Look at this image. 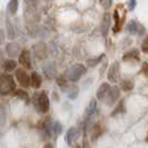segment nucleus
I'll return each instance as SVG.
<instances>
[{
    "label": "nucleus",
    "mask_w": 148,
    "mask_h": 148,
    "mask_svg": "<svg viewBox=\"0 0 148 148\" xmlns=\"http://www.w3.org/2000/svg\"><path fill=\"white\" fill-rule=\"evenodd\" d=\"M127 30H128V32L132 34V35H143V34L145 32L144 26L140 25L138 21H136V20H132V21L128 22V25H127Z\"/></svg>",
    "instance_id": "8"
},
{
    "label": "nucleus",
    "mask_w": 148,
    "mask_h": 148,
    "mask_svg": "<svg viewBox=\"0 0 148 148\" xmlns=\"http://www.w3.org/2000/svg\"><path fill=\"white\" fill-rule=\"evenodd\" d=\"M76 148H82V147H80L79 145H77V146H76Z\"/></svg>",
    "instance_id": "38"
},
{
    "label": "nucleus",
    "mask_w": 148,
    "mask_h": 148,
    "mask_svg": "<svg viewBox=\"0 0 148 148\" xmlns=\"http://www.w3.org/2000/svg\"><path fill=\"white\" fill-rule=\"evenodd\" d=\"M51 129H52V135H53V137L57 138L60 134L62 133V125L60 124L59 121H53V123H52Z\"/></svg>",
    "instance_id": "25"
},
{
    "label": "nucleus",
    "mask_w": 148,
    "mask_h": 148,
    "mask_svg": "<svg viewBox=\"0 0 148 148\" xmlns=\"http://www.w3.org/2000/svg\"><path fill=\"white\" fill-rule=\"evenodd\" d=\"M30 85L35 89H39L42 85V77L38 73L34 71L30 76Z\"/></svg>",
    "instance_id": "15"
},
{
    "label": "nucleus",
    "mask_w": 148,
    "mask_h": 148,
    "mask_svg": "<svg viewBox=\"0 0 148 148\" xmlns=\"http://www.w3.org/2000/svg\"><path fill=\"white\" fill-rule=\"evenodd\" d=\"M18 6H19V1L18 0H11L9 1L7 5V10L10 15H15L18 10Z\"/></svg>",
    "instance_id": "23"
},
{
    "label": "nucleus",
    "mask_w": 148,
    "mask_h": 148,
    "mask_svg": "<svg viewBox=\"0 0 148 148\" xmlns=\"http://www.w3.org/2000/svg\"><path fill=\"white\" fill-rule=\"evenodd\" d=\"M80 136V130L77 128V127H70L66 133V136H65V140L68 145H71L73 143L77 140Z\"/></svg>",
    "instance_id": "9"
},
{
    "label": "nucleus",
    "mask_w": 148,
    "mask_h": 148,
    "mask_svg": "<svg viewBox=\"0 0 148 148\" xmlns=\"http://www.w3.org/2000/svg\"><path fill=\"white\" fill-rule=\"evenodd\" d=\"M126 103H125V99H121L119 100L117 106L115 107V109L111 111L110 116L111 117H115V116H118L120 114H125L126 112Z\"/></svg>",
    "instance_id": "16"
},
{
    "label": "nucleus",
    "mask_w": 148,
    "mask_h": 148,
    "mask_svg": "<svg viewBox=\"0 0 148 148\" xmlns=\"http://www.w3.org/2000/svg\"><path fill=\"white\" fill-rule=\"evenodd\" d=\"M78 94H79V87L77 86H71L68 88V91H67V95H68V98L71 99V100H75L77 97H78Z\"/></svg>",
    "instance_id": "24"
},
{
    "label": "nucleus",
    "mask_w": 148,
    "mask_h": 148,
    "mask_svg": "<svg viewBox=\"0 0 148 148\" xmlns=\"http://www.w3.org/2000/svg\"><path fill=\"white\" fill-rule=\"evenodd\" d=\"M120 79V65L118 61L111 64L108 70V80L110 82H117Z\"/></svg>",
    "instance_id": "5"
},
{
    "label": "nucleus",
    "mask_w": 148,
    "mask_h": 148,
    "mask_svg": "<svg viewBox=\"0 0 148 148\" xmlns=\"http://www.w3.org/2000/svg\"><path fill=\"white\" fill-rule=\"evenodd\" d=\"M114 19H115L114 31H115V32H118L119 30H120V28H121V26H123L124 21H125V18H120V17H119L118 9H115V11H114Z\"/></svg>",
    "instance_id": "17"
},
{
    "label": "nucleus",
    "mask_w": 148,
    "mask_h": 148,
    "mask_svg": "<svg viewBox=\"0 0 148 148\" xmlns=\"http://www.w3.org/2000/svg\"><path fill=\"white\" fill-rule=\"evenodd\" d=\"M34 52L39 59H44L47 56V46L44 42H38L34 46Z\"/></svg>",
    "instance_id": "12"
},
{
    "label": "nucleus",
    "mask_w": 148,
    "mask_h": 148,
    "mask_svg": "<svg viewBox=\"0 0 148 148\" xmlns=\"http://www.w3.org/2000/svg\"><path fill=\"white\" fill-rule=\"evenodd\" d=\"M141 71H143V74L145 75L146 77H148V62H144V64H143Z\"/></svg>",
    "instance_id": "33"
},
{
    "label": "nucleus",
    "mask_w": 148,
    "mask_h": 148,
    "mask_svg": "<svg viewBox=\"0 0 148 148\" xmlns=\"http://www.w3.org/2000/svg\"><path fill=\"white\" fill-rule=\"evenodd\" d=\"M6 119H7V114H6V109L2 105H0V128L3 127L6 124Z\"/></svg>",
    "instance_id": "28"
},
{
    "label": "nucleus",
    "mask_w": 148,
    "mask_h": 148,
    "mask_svg": "<svg viewBox=\"0 0 148 148\" xmlns=\"http://www.w3.org/2000/svg\"><path fill=\"white\" fill-rule=\"evenodd\" d=\"M6 30H7V36L9 39H14L16 37V30L14 23L11 22V20L7 18L6 19Z\"/></svg>",
    "instance_id": "19"
},
{
    "label": "nucleus",
    "mask_w": 148,
    "mask_h": 148,
    "mask_svg": "<svg viewBox=\"0 0 148 148\" xmlns=\"http://www.w3.org/2000/svg\"><path fill=\"white\" fill-rule=\"evenodd\" d=\"M42 70H44L45 76H46L47 78H49V79H51L52 77L55 76V73H56V68H55V66H53L52 64H50V62L45 64L44 66H42Z\"/></svg>",
    "instance_id": "18"
},
{
    "label": "nucleus",
    "mask_w": 148,
    "mask_h": 148,
    "mask_svg": "<svg viewBox=\"0 0 148 148\" xmlns=\"http://www.w3.org/2000/svg\"><path fill=\"white\" fill-rule=\"evenodd\" d=\"M2 68L5 71H14L17 69V61H15L14 59H8L3 61V65H2Z\"/></svg>",
    "instance_id": "20"
},
{
    "label": "nucleus",
    "mask_w": 148,
    "mask_h": 148,
    "mask_svg": "<svg viewBox=\"0 0 148 148\" xmlns=\"http://www.w3.org/2000/svg\"><path fill=\"white\" fill-rule=\"evenodd\" d=\"M57 85H58L61 89H64V90H66V89L69 88V87H68V82H67V80L64 77H58V78H57Z\"/></svg>",
    "instance_id": "30"
},
{
    "label": "nucleus",
    "mask_w": 148,
    "mask_h": 148,
    "mask_svg": "<svg viewBox=\"0 0 148 148\" xmlns=\"http://www.w3.org/2000/svg\"><path fill=\"white\" fill-rule=\"evenodd\" d=\"M37 108L41 114H47L50 109V101L47 94L41 91L37 97Z\"/></svg>",
    "instance_id": "3"
},
{
    "label": "nucleus",
    "mask_w": 148,
    "mask_h": 148,
    "mask_svg": "<svg viewBox=\"0 0 148 148\" xmlns=\"http://www.w3.org/2000/svg\"><path fill=\"white\" fill-rule=\"evenodd\" d=\"M96 111H97V101H96V99H91L90 100V103H89L88 105V107H87V117H88V120L95 114H96Z\"/></svg>",
    "instance_id": "21"
},
{
    "label": "nucleus",
    "mask_w": 148,
    "mask_h": 148,
    "mask_svg": "<svg viewBox=\"0 0 148 148\" xmlns=\"http://www.w3.org/2000/svg\"><path fill=\"white\" fill-rule=\"evenodd\" d=\"M16 90V82L14 80V77L9 74L0 75V95L7 96Z\"/></svg>",
    "instance_id": "1"
},
{
    "label": "nucleus",
    "mask_w": 148,
    "mask_h": 148,
    "mask_svg": "<svg viewBox=\"0 0 148 148\" xmlns=\"http://www.w3.org/2000/svg\"><path fill=\"white\" fill-rule=\"evenodd\" d=\"M137 2L136 1H128V7H129V10H134L135 7H136Z\"/></svg>",
    "instance_id": "34"
},
{
    "label": "nucleus",
    "mask_w": 148,
    "mask_h": 148,
    "mask_svg": "<svg viewBox=\"0 0 148 148\" xmlns=\"http://www.w3.org/2000/svg\"><path fill=\"white\" fill-rule=\"evenodd\" d=\"M120 97V88L117 86L111 87L108 95L106 96V103L108 106H114L115 103L118 100V98Z\"/></svg>",
    "instance_id": "6"
},
{
    "label": "nucleus",
    "mask_w": 148,
    "mask_h": 148,
    "mask_svg": "<svg viewBox=\"0 0 148 148\" xmlns=\"http://www.w3.org/2000/svg\"><path fill=\"white\" fill-rule=\"evenodd\" d=\"M141 50L144 52H148V36L145 39H144V41H143V44H141Z\"/></svg>",
    "instance_id": "31"
},
{
    "label": "nucleus",
    "mask_w": 148,
    "mask_h": 148,
    "mask_svg": "<svg viewBox=\"0 0 148 148\" xmlns=\"http://www.w3.org/2000/svg\"><path fill=\"white\" fill-rule=\"evenodd\" d=\"M15 96L18 97L19 99H21V100H28V98H29V96H28V94L23 90V89H17L15 91Z\"/></svg>",
    "instance_id": "29"
},
{
    "label": "nucleus",
    "mask_w": 148,
    "mask_h": 148,
    "mask_svg": "<svg viewBox=\"0 0 148 148\" xmlns=\"http://www.w3.org/2000/svg\"><path fill=\"white\" fill-rule=\"evenodd\" d=\"M105 57L104 53H101L100 56H98V57H95V58H90V59H88L86 62H87V66L89 67V68H94V67H96L101 60H103V58Z\"/></svg>",
    "instance_id": "27"
},
{
    "label": "nucleus",
    "mask_w": 148,
    "mask_h": 148,
    "mask_svg": "<svg viewBox=\"0 0 148 148\" xmlns=\"http://www.w3.org/2000/svg\"><path fill=\"white\" fill-rule=\"evenodd\" d=\"M6 52L9 57H17L20 55L21 48L17 42H9L6 45Z\"/></svg>",
    "instance_id": "10"
},
{
    "label": "nucleus",
    "mask_w": 148,
    "mask_h": 148,
    "mask_svg": "<svg viewBox=\"0 0 148 148\" xmlns=\"http://www.w3.org/2000/svg\"><path fill=\"white\" fill-rule=\"evenodd\" d=\"M146 141L148 143V134H147V137H146Z\"/></svg>",
    "instance_id": "39"
},
{
    "label": "nucleus",
    "mask_w": 148,
    "mask_h": 148,
    "mask_svg": "<svg viewBox=\"0 0 148 148\" xmlns=\"http://www.w3.org/2000/svg\"><path fill=\"white\" fill-rule=\"evenodd\" d=\"M44 148H52L51 144H49V143H48V144H46V145L44 146Z\"/></svg>",
    "instance_id": "37"
},
{
    "label": "nucleus",
    "mask_w": 148,
    "mask_h": 148,
    "mask_svg": "<svg viewBox=\"0 0 148 148\" xmlns=\"http://www.w3.org/2000/svg\"><path fill=\"white\" fill-rule=\"evenodd\" d=\"M105 133V126L100 123H97L91 128V141H96Z\"/></svg>",
    "instance_id": "13"
},
{
    "label": "nucleus",
    "mask_w": 148,
    "mask_h": 148,
    "mask_svg": "<svg viewBox=\"0 0 148 148\" xmlns=\"http://www.w3.org/2000/svg\"><path fill=\"white\" fill-rule=\"evenodd\" d=\"M120 88L124 91H130L134 89V82L132 79H125L120 82Z\"/></svg>",
    "instance_id": "26"
},
{
    "label": "nucleus",
    "mask_w": 148,
    "mask_h": 148,
    "mask_svg": "<svg viewBox=\"0 0 148 148\" xmlns=\"http://www.w3.org/2000/svg\"><path fill=\"white\" fill-rule=\"evenodd\" d=\"M3 61V51L0 49V62Z\"/></svg>",
    "instance_id": "36"
},
{
    "label": "nucleus",
    "mask_w": 148,
    "mask_h": 148,
    "mask_svg": "<svg viewBox=\"0 0 148 148\" xmlns=\"http://www.w3.org/2000/svg\"><path fill=\"white\" fill-rule=\"evenodd\" d=\"M101 5L104 6L106 9H108V7H110L111 6V1H107V2H101Z\"/></svg>",
    "instance_id": "35"
},
{
    "label": "nucleus",
    "mask_w": 148,
    "mask_h": 148,
    "mask_svg": "<svg viewBox=\"0 0 148 148\" xmlns=\"http://www.w3.org/2000/svg\"><path fill=\"white\" fill-rule=\"evenodd\" d=\"M124 60H139V51L137 49H133L130 51L126 52L123 57Z\"/></svg>",
    "instance_id": "22"
},
{
    "label": "nucleus",
    "mask_w": 148,
    "mask_h": 148,
    "mask_svg": "<svg viewBox=\"0 0 148 148\" xmlns=\"http://www.w3.org/2000/svg\"><path fill=\"white\" fill-rule=\"evenodd\" d=\"M87 73V68L84 66L82 64H77L73 66L69 71H68V79L73 82H79V79H82V77Z\"/></svg>",
    "instance_id": "2"
},
{
    "label": "nucleus",
    "mask_w": 148,
    "mask_h": 148,
    "mask_svg": "<svg viewBox=\"0 0 148 148\" xmlns=\"http://www.w3.org/2000/svg\"><path fill=\"white\" fill-rule=\"evenodd\" d=\"M19 64L26 69H31V55L28 49H22L19 55Z\"/></svg>",
    "instance_id": "7"
},
{
    "label": "nucleus",
    "mask_w": 148,
    "mask_h": 148,
    "mask_svg": "<svg viewBox=\"0 0 148 148\" xmlns=\"http://www.w3.org/2000/svg\"><path fill=\"white\" fill-rule=\"evenodd\" d=\"M16 79H17L18 84L23 88H27L30 86V77L25 69L18 68L16 70Z\"/></svg>",
    "instance_id": "4"
},
{
    "label": "nucleus",
    "mask_w": 148,
    "mask_h": 148,
    "mask_svg": "<svg viewBox=\"0 0 148 148\" xmlns=\"http://www.w3.org/2000/svg\"><path fill=\"white\" fill-rule=\"evenodd\" d=\"M110 15L108 12H106L103 17V20H101V26H100V29H101V34L103 36L106 37L108 35V30L110 28Z\"/></svg>",
    "instance_id": "14"
},
{
    "label": "nucleus",
    "mask_w": 148,
    "mask_h": 148,
    "mask_svg": "<svg viewBox=\"0 0 148 148\" xmlns=\"http://www.w3.org/2000/svg\"><path fill=\"white\" fill-rule=\"evenodd\" d=\"M110 85L108 84V82H103L100 86H99V88L97 89V92H96V97L98 100H104L106 96L108 95V92H109V90H110Z\"/></svg>",
    "instance_id": "11"
},
{
    "label": "nucleus",
    "mask_w": 148,
    "mask_h": 148,
    "mask_svg": "<svg viewBox=\"0 0 148 148\" xmlns=\"http://www.w3.org/2000/svg\"><path fill=\"white\" fill-rule=\"evenodd\" d=\"M5 41H6V34H5L3 30L0 28V46L5 45Z\"/></svg>",
    "instance_id": "32"
}]
</instances>
